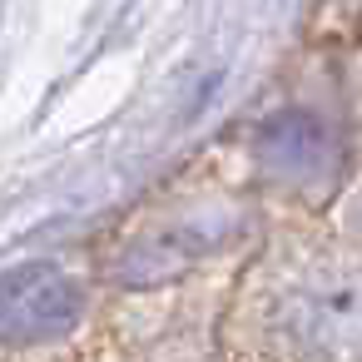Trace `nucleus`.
<instances>
[{
    "label": "nucleus",
    "mask_w": 362,
    "mask_h": 362,
    "mask_svg": "<svg viewBox=\"0 0 362 362\" xmlns=\"http://www.w3.org/2000/svg\"><path fill=\"white\" fill-rule=\"evenodd\" d=\"M238 179L278 223H327L357 184V129L317 95H288L238 134Z\"/></svg>",
    "instance_id": "7ed1b4c3"
},
{
    "label": "nucleus",
    "mask_w": 362,
    "mask_h": 362,
    "mask_svg": "<svg viewBox=\"0 0 362 362\" xmlns=\"http://www.w3.org/2000/svg\"><path fill=\"white\" fill-rule=\"evenodd\" d=\"M327 228H332L352 253H362V174H357V184L347 189V199L337 204V214L327 218Z\"/></svg>",
    "instance_id": "39448f33"
},
{
    "label": "nucleus",
    "mask_w": 362,
    "mask_h": 362,
    "mask_svg": "<svg viewBox=\"0 0 362 362\" xmlns=\"http://www.w3.org/2000/svg\"><path fill=\"white\" fill-rule=\"evenodd\" d=\"M268 204L238 174H199L134 204L95 248L90 273L105 298L144 303L194 283H228L273 233Z\"/></svg>",
    "instance_id": "f03ea898"
},
{
    "label": "nucleus",
    "mask_w": 362,
    "mask_h": 362,
    "mask_svg": "<svg viewBox=\"0 0 362 362\" xmlns=\"http://www.w3.org/2000/svg\"><path fill=\"white\" fill-rule=\"evenodd\" d=\"M223 362H362V253L327 223H273L218 313Z\"/></svg>",
    "instance_id": "f257e3e1"
},
{
    "label": "nucleus",
    "mask_w": 362,
    "mask_h": 362,
    "mask_svg": "<svg viewBox=\"0 0 362 362\" xmlns=\"http://www.w3.org/2000/svg\"><path fill=\"white\" fill-rule=\"evenodd\" d=\"M100 283L90 268L30 263L0 283V362H60L100 317Z\"/></svg>",
    "instance_id": "20e7f679"
}]
</instances>
